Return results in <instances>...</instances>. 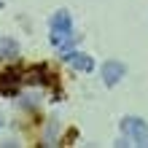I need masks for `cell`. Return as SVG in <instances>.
Returning <instances> with one entry per match:
<instances>
[{"mask_svg": "<svg viewBox=\"0 0 148 148\" xmlns=\"http://www.w3.org/2000/svg\"><path fill=\"white\" fill-rule=\"evenodd\" d=\"M19 51V43L14 38H0V57H14Z\"/></svg>", "mask_w": 148, "mask_h": 148, "instance_id": "8992f818", "label": "cell"}, {"mask_svg": "<svg viewBox=\"0 0 148 148\" xmlns=\"http://www.w3.org/2000/svg\"><path fill=\"white\" fill-rule=\"evenodd\" d=\"M121 132H124L129 140H132V145H148V124L143 119L137 116H124L121 119Z\"/></svg>", "mask_w": 148, "mask_h": 148, "instance_id": "7a4b0ae2", "label": "cell"}, {"mask_svg": "<svg viewBox=\"0 0 148 148\" xmlns=\"http://www.w3.org/2000/svg\"><path fill=\"white\" fill-rule=\"evenodd\" d=\"M65 62L78 73H92L94 70V57L84 54V51H65Z\"/></svg>", "mask_w": 148, "mask_h": 148, "instance_id": "3957f363", "label": "cell"}, {"mask_svg": "<svg viewBox=\"0 0 148 148\" xmlns=\"http://www.w3.org/2000/svg\"><path fill=\"white\" fill-rule=\"evenodd\" d=\"M127 67L124 62H119V59H108L105 65H102V81H105V86H116L121 78H124Z\"/></svg>", "mask_w": 148, "mask_h": 148, "instance_id": "277c9868", "label": "cell"}, {"mask_svg": "<svg viewBox=\"0 0 148 148\" xmlns=\"http://www.w3.org/2000/svg\"><path fill=\"white\" fill-rule=\"evenodd\" d=\"M70 38H73V19H70V11L59 8L57 14H51V22H49V40H51V46H65Z\"/></svg>", "mask_w": 148, "mask_h": 148, "instance_id": "6da1fadb", "label": "cell"}, {"mask_svg": "<svg viewBox=\"0 0 148 148\" xmlns=\"http://www.w3.org/2000/svg\"><path fill=\"white\" fill-rule=\"evenodd\" d=\"M19 89V70H3L0 73V94H16Z\"/></svg>", "mask_w": 148, "mask_h": 148, "instance_id": "5b68a950", "label": "cell"}]
</instances>
